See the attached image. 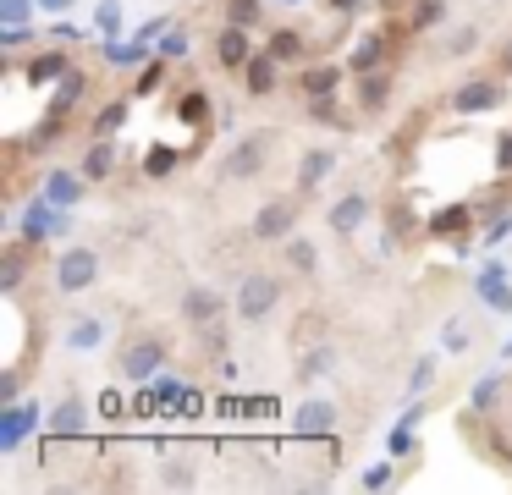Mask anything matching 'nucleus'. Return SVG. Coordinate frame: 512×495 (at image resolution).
I'll list each match as a JSON object with an SVG mask.
<instances>
[{
  "label": "nucleus",
  "mask_w": 512,
  "mask_h": 495,
  "mask_svg": "<svg viewBox=\"0 0 512 495\" xmlns=\"http://www.w3.org/2000/svg\"><path fill=\"white\" fill-rule=\"evenodd\" d=\"M94 281H100V253H94V248H67V253L56 259V292H61V297L89 292Z\"/></svg>",
  "instance_id": "obj_1"
},
{
  "label": "nucleus",
  "mask_w": 512,
  "mask_h": 495,
  "mask_svg": "<svg viewBox=\"0 0 512 495\" xmlns=\"http://www.w3.org/2000/svg\"><path fill=\"white\" fill-rule=\"evenodd\" d=\"M276 303H281V281H276V275H248V281L237 286V314H243L248 325H259Z\"/></svg>",
  "instance_id": "obj_2"
},
{
  "label": "nucleus",
  "mask_w": 512,
  "mask_h": 495,
  "mask_svg": "<svg viewBox=\"0 0 512 495\" xmlns=\"http://www.w3.org/2000/svg\"><path fill=\"white\" fill-rule=\"evenodd\" d=\"M265 160H270V132H254V138H243L232 154H226L221 176H226V182H248V176L265 171Z\"/></svg>",
  "instance_id": "obj_3"
},
{
  "label": "nucleus",
  "mask_w": 512,
  "mask_h": 495,
  "mask_svg": "<svg viewBox=\"0 0 512 495\" xmlns=\"http://www.w3.org/2000/svg\"><path fill=\"white\" fill-rule=\"evenodd\" d=\"M292 226H298V198H270L254 215V237L259 242H287Z\"/></svg>",
  "instance_id": "obj_4"
},
{
  "label": "nucleus",
  "mask_w": 512,
  "mask_h": 495,
  "mask_svg": "<svg viewBox=\"0 0 512 495\" xmlns=\"http://www.w3.org/2000/svg\"><path fill=\"white\" fill-rule=\"evenodd\" d=\"M166 363V347H160L155 336H144V341H133V347L122 352V369H127V380H149V374Z\"/></svg>",
  "instance_id": "obj_5"
},
{
  "label": "nucleus",
  "mask_w": 512,
  "mask_h": 495,
  "mask_svg": "<svg viewBox=\"0 0 512 495\" xmlns=\"http://www.w3.org/2000/svg\"><path fill=\"white\" fill-rule=\"evenodd\" d=\"M496 99H501L496 83H463L452 94V110L457 116H485V110H496Z\"/></svg>",
  "instance_id": "obj_6"
},
{
  "label": "nucleus",
  "mask_w": 512,
  "mask_h": 495,
  "mask_svg": "<svg viewBox=\"0 0 512 495\" xmlns=\"http://www.w3.org/2000/svg\"><path fill=\"white\" fill-rule=\"evenodd\" d=\"M364 220H369V198L364 193H342V198H336V209H331V231H336V237H353Z\"/></svg>",
  "instance_id": "obj_7"
},
{
  "label": "nucleus",
  "mask_w": 512,
  "mask_h": 495,
  "mask_svg": "<svg viewBox=\"0 0 512 495\" xmlns=\"http://www.w3.org/2000/svg\"><path fill=\"white\" fill-rule=\"evenodd\" d=\"M182 319H188V325H210V319H221V292H210V286H188V297H182Z\"/></svg>",
  "instance_id": "obj_8"
},
{
  "label": "nucleus",
  "mask_w": 512,
  "mask_h": 495,
  "mask_svg": "<svg viewBox=\"0 0 512 495\" xmlns=\"http://www.w3.org/2000/svg\"><path fill=\"white\" fill-rule=\"evenodd\" d=\"M331 165H336V154H331V149H309V154L298 160V187L325 182V176H331Z\"/></svg>",
  "instance_id": "obj_9"
},
{
  "label": "nucleus",
  "mask_w": 512,
  "mask_h": 495,
  "mask_svg": "<svg viewBox=\"0 0 512 495\" xmlns=\"http://www.w3.org/2000/svg\"><path fill=\"white\" fill-rule=\"evenodd\" d=\"M331 424H336V407L331 402H303L298 407V429H303V435H325Z\"/></svg>",
  "instance_id": "obj_10"
},
{
  "label": "nucleus",
  "mask_w": 512,
  "mask_h": 495,
  "mask_svg": "<svg viewBox=\"0 0 512 495\" xmlns=\"http://www.w3.org/2000/svg\"><path fill=\"white\" fill-rule=\"evenodd\" d=\"M336 83H342V72H336V66H303V94L325 99Z\"/></svg>",
  "instance_id": "obj_11"
},
{
  "label": "nucleus",
  "mask_w": 512,
  "mask_h": 495,
  "mask_svg": "<svg viewBox=\"0 0 512 495\" xmlns=\"http://www.w3.org/2000/svg\"><path fill=\"white\" fill-rule=\"evenodd\" d=\"M248 88H254V94H270V88H276V55H254V61H248Z\"/></svg>",
  "instance_id": "obj_12"
},
{
  "label": "nucleus",
  "mask_w": 512,
  "mask_h": 495,
  "mask_svg": "<svg viewBox=\"0 0 512 495\" xmlns=\"http://www.w3.org/2000/svg\"><path fill=\"white\" fill-rule=\"evenodd\" d=\"M221 61H248V39H243V28L232 22V33H221Z\"/></svg>",
  "instance_id": "obj_13"
},
{
  "label": "nucleus",
  "mask_w": 512,
  "mask_h": 495,
  "mask_svg": "<svg viewBox=\"0 0 512 495\" xmlns=\"http://www.w3.org/2000/svg\"><path fill=\"white\" fill-rule=\"evenodd\" d=\"M100 341H105L100 319H78V325H72V347H100Z\"/></svg>",
  "instance_id": "obj_14"
},
{
  "label": "nucleus",
  "mask_w": 512,
  "mask_h": 495,
  "mask_svg": "<svg viewBox=\"0 0 512 495\" xmlns=\"http://www.w3.org/2000/svg\"><path fill=\"white\" fill-rule=\"evenodd\" d=\"M287 259H292V270L309 275L314 264H320V253H314V242H287Z\"/></svg>",
  "instance_id": "obj_15"
},
{
  "label": "nucleus",
  "mask_w": 512,
  "mask_h": 495,
  "mask_svg": "<svg viewBox=\"0 0 512 495\" xmlns=\"http://www.w3.org/2000/svg\"><path fill=\"white\" fill-rule=\"evenodd\" d=\"M61 72H67V55H56V50L34 61V77H39V83H45V77H61Z\"/></svg>",
  "instance_id": "obj_16"
},
{
  "label": "nucleus",
  "mask_w": 512,
  "mask_h": 495,
  "mask_svg": "<svg viewBox=\"0 0 512 495\" xmlns=\"http://www.w3.org/2000/svg\"><path fill=\"white\" fill-rule=\"evenodd\" d=\"M270 55H276V61H292V55H303L298 33H276V44H270Z\"/></svg>",
  "instance_id": "obj_17"
},
{
  "label": "nucleus",
  "mask_w": 512,
  "mask_h": 495,
  "mask_svg": "<svg viewBox=\"0 0 512 495\" xmlns=\"http://www.w3.org/2000/svg\"><path fill=\"white\" fill-rule=\"evenodd\" d=\"M232 22H237V28H254V22H259V0H232Z\"/></svg>",
  "instance_id": "obj_18"
},
{
  "label": "nucleus",
  "mask_w": 512,
  "mask_h": 495,
  "mask_svg": "<svg viewBox=\"0 0 512 495\" xmlns=\"http://www.w3.org/2000/svg\"><path fill=\"white\" fill-rule=\"evenodd\" d=\"M375 55H380V39H364L353 50V72H369V66H375Z\"/></svg>",
  "instance_id": "obj_19"
},
{
  "label": "nucleus",
  "mask_w": 512,
  "mask_h": 495,
  "mask_svg": "<svg viewBox=\"0 0 512 495\" xmlns=\"http://www.w3.org/2000/svg\"><path fill=\"white\" fill-rule=\"evenodd\" d=\"M78 424H83V402H67V407L56 413V429H61V435H72Z\"/></svg>",
  "instance_id": "obj_20"
},
{
  "label": "nucleus",
  "mask_w": 512,
  "mask_h": 495,
  "mask_svg": "<svg viewBox=\"0 0 512 495\" xmlns=\"http://www.w3.org/2000/svg\"><path fill=\"white\" fill-rule=\"evenodd\" d=\"M50 198H56V204H72V198H78V182H72V176H50Z\"/></svg>",
  "instance_id": "obj_21"
},
{
  "label": "nucleus",
  "mask_w": 512,
  "mask_h": 495,
  "mask_svg": "<svg viewBox=\"0 0 512 495\" xmlns=\"http://www.w3.org/2000/svg\"><path fill=\"white\" fill-rule=\"evenodd\" d=\"M325 363H331V352H325V347H320V352H309V358L298 363V380H314V374H320Z\"/></svg>",
  "instance_id": "obj_22"
},
{
  "label": "nucleus",
  "mask_w": 512,
  "mask_h": 495,
  "mask_svg": "<svg viewBox=\"0 0 512 495\" xmlns=\"http://www.w3.org/2000/svg\"><path fill=\"white\" fill-rule=\"evenodd\" d=\"M83 171H89V176H105V171H111V149H105V143H100V149H89Z\"/></svg>",
  "instance_id": "obj_23"
},
{
  "label": "nucleus",
  "mask_w": 512,
  "mask_h": 495,
  "mask_svg": "<svg viewBox=\"0 0 512 495\" xmlns=\"http://www.w3.org/2000/svg\"><path fill=\"white\" fill-rule=\"evenodd\" d=\"M364 105H369V110L386 105V77H369V83H364Z\"/></svg>",
  "instance_id": "obj_24"
},
{
  "label": "nucleus",
  "mask_w": 512,
  "mask_h": 495,
  "mask_svg": "<svg viewBox=\"0 0 512 495\" xmlns=\"http://www.w3.org/2000/svg\"><path fill=\"white\" fill-rule=\"evenodd\" d=\"M78 77H67V88H61V94H56V116H67V105H72V94H78Z\"/></svg>",
  "instance_id": "obj_25"
},
{
  "label": "nucleus",
  "mask_w": 512,
  "mask_h": 495,
  "mask_svg": "<svg viewBox=\"0 0 512 495\" xmlns=\"http://www.w3.org/2000/svg\"><path fill=\"white\" fill-rule=\"evenodd\" d=\"M0 6H6V22H12V28H23V11H28V0H0Z\"/></svg>",
  "instance_id": "obj_26"
},
{
  "label": "nucleus",
  "mask_w": 512,
  "mask_h": 495,
  "mask_svg": "<svg viewBox=\"0 0 512 495\" xmlns=\"http://www.w3.org/2000/svg\"><path fill=\"white\" fill-rule=\"evenodd\" d=\"M17 275H23V259L12 253V259H6V270H0V286H17Z\"/></svg>",
  "instance_id": "obj_27"
},
{
  "label": "nucleus",
  "mask_w": 512,
  "mask_h": 495,
  "mask_svg": "<svg viewBox=\"0 0 512 495\" xmlns=\"http://www.w3.org/2000/svg\"><path fill=\"white\" fill-rule=\"evenodd\" d=\"M441 11H446V6H441V0H424V6H419V28H430V22H435V17H441Z\"/></svg>",
  "instance_id": "obj_28"
},
{
  "label": "nucleus",
  "mask_w": 512,
  "mask_h": 495,
  "mask_svg": "<svg viewBox=\"0 0 512 495\" xmlns=\"http://www.w3.org/2000/svg\"><path fill=\"white\" fill-rule=\"evenodd\" d=\"M182 116H188V121H204V99L188 94V99H182Z\"/></svg>",
  "instance_id": "obj_29"
},
{
  "label": "nucleus",
  "mask_w": 512,
  "mask_h": 495,
  "mask_svg": "<svg viewBox=\"0 0 512 495\" xmlns=\"http://www.w3.org/2000/svg\"><path fill=\"white\" fill-rule=\"evenodd\" d=\"M149 171L166 176V171H171V149H155V154H149Z\"/></svg>",
  "instance_id": "obj_30"
},
{
  "label": "nucleus",
  "mask_w": 512,
  "mask_h": 495,
  "mask_svg": "<svg viewBox=\"0 0 512 495\" xmlns=\"http://www.w3.org/2000/svg\"><path fill=\"white\" fill-rule=\"evenodd\" d=\"M457 226H463V209H446V215L435 220V231H457Z\"/></svg>",
  "instance_id": "obj_31"
},
{
  "label": "nucleus",
  "mask_w": 512,
  "mask_h": 495,
  "mask_svg": "<svg viewBox=\"0 0 512 495\" xmlns=\"http://www.w3.org/2000/svg\"><path fill=\"white\" fill-rule=\"evenodd\" d=\"M166 484H182V490H188V484H193V473H188V468H166Z\"/></svg>",
  "instance_id": "obj_32"
},
{
  "label": "nucleus",
  "mask_w": 512,
  "mask_h": 495,
  "mask_svg": "<svg viewBox=\"0 0 512 495\" xmlns=\"http://www.w3.org/2000/svg\"><path fill=\"white\" fill-rule=\"evenodd\" d=\"M501 165L512 171V138H501Z\"/></svg>",
  "instance_id": "obj_33"
},
{
  "label": "nucleus",
  "mask_w": 512,
  "mask_h": 495,
  "mask_svg": "<svg viewBox=\"0 0 512 495\" xmlns=\"http://www.w3.org/2000/svg\"><path fill=\"white\" fill-rule=\"evenodd\" d=\"M507 72H512V44H507Z\"/></svg>",
  "instance_id": "obj_34"
}]
</instances>
